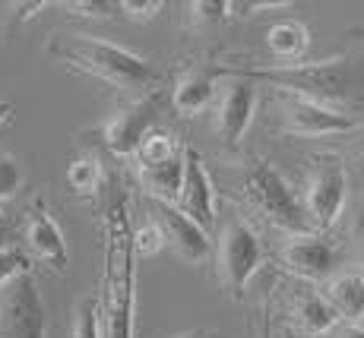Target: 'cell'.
Wrapping results in <instances>:
<instances>
[{
    "instance_id": "obj_1",
    "label": "cell",
    "mask_w": 364,
    "mask_h": 338,
    "mask_svg": "<svg viewBox=\"0 0 364 338\" xmlns=\"http://www.w3.org/2000/svg\"><path fill=\"white\" fill-rule=\"evenodd\" d=\"M136 326V256L130 246V206L114 200L105 212V281L99 298L102 338H133Z\"/></svg>"
},
{
    "instance_id": "obj_2",
    "label": "cell",
    "mask_w": 364,
    "mask_h": 338,
    "mask_svg": "<svg viewBox=\"0 0 364 338\" xmlns=\"http://www.w3.org/2000/svg\"><path fill=\"white\" fill-rule=\"evenodd\" d=\"M215 73H232L237 80H263L282 92H295L326 102L364 92V67L352 58L311 60V63H279V67H215Z\"/></svg>"
},
{
    "instance_id": "obj_3",
    "label": "cell",
    "mask_w": 364,
    "mask_h": 338,
    "mask_svg": "<svg viewBox=\"0 0 364 338\" xmlns=\"http://www.w3.org/2000/svg\"><path fill=\"white\" fill-rule=\"evenodd\" d=\"M45 51L48 58L67 63L70 70L99 76V80L121 89H139L156 80V70L146 58H139V54H133L121 45L92 38V35H51Z\"/></svg>"
},
{
    "instance_id": "obj_4",
    "label": "cell",
    "mask_w": 364,
    "mask_h": 338,
    "mask_svg": "<svg viewBox=\"0 0 364 338\" xmlns=\"http://www.w3.org/2000/svg\"><path fill=\"white\" fill-rule=\"evenodd\" d=\"M244 196L250 200V206L260 212L269 224L295 234H311V222L304 215V206L295 196V190L289 187V180L269 165V161H250L244 171Z\"/></svg>"
},
{
    "instance_id": "obj_5",
    "label": "cell",
    "mask_w": 364,
    "mask_h": 338,
    "mask_svg": "<svg viewBox=\"0 0 364 338\" xmlns=\"http://www.w3.org/2000/svg\"><path fill=\"white\" fill-rule=\"evenodd\" d=\"M48 313L35 278L16 276L0 288V338H45Z\"/></svg>"
},
{
    "instance_id": "obj_6",
    "label": "cell",
    "mask_w": 364,
    "mask_h": 338,
    "mask_svg": "<svg viewBox=\"0 0 364 338\" xmlns=\"http://www.w3.org/2000/svg\"><path fill=\"white\" fill-rule=\"evenodd\" d=\"M219 272L225 288L232 291L235 300L244 298V288L247 281L257 276V269L263 266V244L257 237V231L250 224H244L241 218L225 224L222 231V241H219Z\"/></svg>"
},
{
    "instance_id": "obj_7",
    "label": "cell",
    "mask_w": 364,
    "mask_h": 338,
    "mask_svg": "<svg viewBox=\"0 0 364 338\" xmlns=\"http://www.w3.org/2000/svg\"><path fill=\"white\" fill-rule=\"evenodd\" d=\"M348 202V174L342 165L336 161H320L317 168L311 171L304 187V215L311 222L314 231H326L339 222L342 209Z\"/></svg>"
},
{
    "instance_id": "obj_8",
    "label": "cell",
    "mask_w": 364,
    "mask_h": 338,
    "mask_svg": "<svg viewBox=\"0 0 364 338\" xmlns=\"http://www.w3.org/2000/svg\"><path fill=\"white\" fill-rule=\"evenodd\" d=\"M156 117H159V102L152 95L121 104L102 126V139H105V146H108V152L117 155V158L136 155L143 139L149 136L152 126H156Z\"/></svg>"
},
{
    "instance_id": "obj_9",
    "label": "cell",
    "mask_w": 364,
    "mask_h": 338,
    "mask_svg": "<svg viewBox=\"0 0 364 338\" xmlns=\"http://www.w3.org/2000/svg\"><path fill=\"white\" fill-rule=\"evenodd\" d=\"M152 224L162 234V244H168L174 253H178L184 263L191 266H203L206 259H213V241L209 234L200 228L197 222H191L184 212H181L174 202H159L152 200Z\"/></svg>"
},
{
    "instance_id": "obj_10",
    "label": "cell",
    "mask_w": 364,
    "mask_h": 338,
    "mask_svg": "<svg viewBox=\"0 0 364 338\" xmlns=\"http://www.w3.org/2000/svg\"><path fill=\"white\" fill-rule=\"evenodd\" d=\"M279 102L285 108L289 130L298 133V136H342V133H355L361 126L355 117L342 114V111L330 108L326 102H317V98L279 89Z\"/></svg>"
},
{
    "instance_id": "obj_11",
    "label": "cell",
    "mask_w": 364,
    "mask_h": 338,
    "mask_svg": "<svg viewBox=\"0 0 364 338\" xmlns=\"http://www.w3.org/2000/svg\"><path fill=\"white\" fill-rule=\"evenodd\" d=\"M181 158H184V180H181V193H178V202H174V206L209 234V231L215 228L213 178H209L206 165H203V155L193 149V146H184V149H181Z\"/></svg>"
},
{
    "instance_id": "obj_12",
    "label": "cell",
    "mask_w": 364,
    "mask_h": 338,
    "mask_svg": "<svg viewBox=\"0 0 364 338\" xmlns=\"http://www.w3.org/2000/svg\"><path fill=\"white\" fill-rule=\"evenodd\" d=\"M282 263L304 281H326L336 269V246L323 234H295L282 246Z\"/></svg>"
},
{
    "instance_id": "obj_13",
    "label": "cell",
    "mask_w": 364,
    "mask_h": 338,
    "mask_svg": "<svg viewBox=\"0 0 364 338\" xmlns=\"http://www.w3.org/2000/svg\"><path fill=\"white\" fill-rule=\"evenodd\" d=\"M257 114V89L247 80H235L225 86L215 108V133L225 146H237L241 136L247 133L250 121Z\"/></svg>"
},
{
    "instance_id": "obj_14",
    "label": "cell",
    "mask_w": 364,
    "mask_h": 338,
    "mask_svg": "<svg viewBox=\"0 0 364 338\" xmlns=\"http://www.w3.org/2000/svg\"><path fill=\"white\" fill-rule=\"evenodd\" d=\"M26 244H29V253L38 263H45L48 269L64 272L70 263L67 253V241L60 224L54 222V215L45 209V202H35V209L29 212V222H26Z\"/></svg>"
},
{
    "instance_id": "obj_15",
    "label": "cell",
    "mask_w": 364,
    "mask_h": 338,
    "mask_svg": "<svg viewBox=\"0 0 364 338\" xmlns=\"http://www.w3.org/2000/svg\"><path fill=\"white\" fill-rule=\"evenodd\" d=\"M320 294L333 307V313L339 316V322H361L364 320V266H352V269L330 276Z\"/></svg>"
},
{
    "instance_id": "obj_16",
    "label": "cell",
    "mask_w": 364,
    "mask_h": 338,
    "mask_svg": "<svg viewBox=\"0 0 364 338\" xmlns=\"http://www.w3.org/2000/svg\"><path fill=\"white\" fill-rule=\"evenodd\" d=\"M213 102H215V76L203 73V70L184 73L171 89V108L178 111L181 117L203 114Z\"/></svg>"
},
{
    "instance_id": "obj_17",
    "label": "cell",
    "mask_w": 364,
    "mask_h": 338,
    "mask_svg": "<svg viewBox=\"0 0 364 338\" xmlns=\"http://www.w3.org/2000/svg\"><path fill=\"white\" fill-rule=\"evenodd\" d=\"M266 48L279 63H298L311 48V32L298 19H279L266 29Z\"/></svg>"
},
{
    "instance_id": "obj_18",
    "label": "cell",
    "mask_w": 364,
    "mask_h": 338,
    "mask_svg": "<svg viewBox=\"0 0 364 338\" xmlns=\"http://www.w3.org/2000/svg\"><path fill=\"white\" fill-rule=\"evenodd\" d=\"M181 180H184V158H171L162 165H146L139 168V184L146 187L149 200L159 202H178L181 193Z\"/></svg>"
},
{
    "instance_id": "obj_19",
    "label": "cell",
    "mask_w": 364,
    "mask_h": 338,
    "mask_svg": "<svg viewBox=\"0 0 364 338\" xmlns=\"http://www.w3.org/2000/svg\"><path fill=\"white\" fill-rule=\"evenodd\" d=\"M295 316L298 326L311 335H326L339 326V316L333 313V307L326 304V298L320 291H304L295 298Z\"/></svg>"
},
{
    "instance_id": "obj_20",
    "label": "cell",
    "mask_w": 364,
    "mask_h": 338,
    "mask_svg": "<svg viewBox=\"0 0 364 338\" xmlns=\"http://www.w3.org/2000/svg\"><path fill=\"white\" fill-rule=\"evenodd\" d=\"M67 187L76 196H95L102 187V165L95 155H80L67 168Z\"/></svg>"
},
{
    "instance_id": "obj_21",
    "label": "cell",
    "mask_w": 364,
    "mask_h": 338,
    "mask_svg": "<svg viewBox=\"0 0 364 338\" xmlns=\"http://www.w3.org/2000/svg\"><path fill=\"white\" fill-rule=\"evenodd\" d=\"M181 149H184V146H178V139H174L171 133H149V136L143 139V146L136 149V161H139V168L162 165V161L178 158Z\"/></svg>"
},
{
    "instance_id": "obj_22",
    "label": "cell",
    "mask_w": 364,
    "mask_h": 338,
    "mask_svg": "<svg viewBox=\"0 0 364 338\" xmlns=\"http://www.w3.org/2000/svg\"><path fill=\"white\" fill-rule=\"evenodd\" d=\"M70 338H102L99 329V298L89 294V298H80L73 313V332Z\"/></svg>"
},
{
    "instance_id": "obj_23",
    "label": "cell",
    "mask_w": 364,
    "mask_h": 338,
    "mask_svg": "<svg viewBox=\"0 0 364 338\" xmlns=\"http://www.w3.org/2000/svg\"><path fill=\"white\" fill-rule=\"evenodd\" d=\"M23 190V165L16 155L0 152V202L13 200Z\"/></svg>"
},
{
    "instance_id": "obj_24",
    "label": "cell",
    "mask_w": 364,
    "mask_h": 338,
    "mask_svg": "<svg viewBox=\"0 0 364 338\" xmlns=\"http://www.w3.org/2000/svg\"><path fill=\"white\" fill-rule=\"evenodd\" d=\"M130 246H133V256L136 259H146V256H156L162 250V234L152 222L139 224V228H130Z\"/></svg>"
},
{
    "instance_id": "obj_25",
    "label": "cell",
    "mask_w": 364,
    "mask_h": 338,
    "mask_svg": "<svg viewBox=\"0 0 364 338\" xmlns=\"http://www.w3.org/2000/svg\"><path fill=\"white\" fill-rule=\"evenodd\" d=\"M29 253H23L19 246L13 244H4L0 246V288L6 285V281H13L16 276H26L29 272Z\"/></svg>"
},
{
    "instance_id": "obj_26",
    "label": "cell",
    "mask_w": 364,
    "mask_h": 338,
    "mask_svg": "<svg viewBox=\"0 0 364 338\" xmlns=\"http://www.w3.org/2000/svg\"><path fill=\"white\" fill-rule=\"evenodd\" d=\"M64 10H70L73 16H86V19H114L117 4L114 0H70V4H60Z\"/></svg>"
},
{
    "instance_id": "obj_27",
    "label": "cell",
    "mask_w": 364,
    "mask_h": 338,
    "mask_svg": "<svg viewBox=\"0 0 364 338\" xmlns=\"http://www.w3.org/2000/svg\"><path fill=\"white\" fill-rule=\"evenodd\" d=\"M187 10L197 26H219L228 19V0H197Z\"/></svg>"
},
{
    "instance_id": "obj_28",
    "label": "cell",
    "mask_w": 364,
    "mask_h": 338,
    "mask_svg": "<svg viewBox=\"0 0 364 338\" xmlns=\"http://www.w3.org/2000/svg\"><path fill=\"white\" fill-rule=\"evenodd\" d=\"M117 10L127 19H133V23H152V19L165 10V4L162 0H121Z\"/></svg>"
},
{
    "instance_id": "obj_29",
    "label": "cell",
    "mask_w": 364,
    "mask_h": 338,
    "mask_svg": "<svg viewBox=\"0 0 364 338\" xmlns=\"http://www.w3.org/2000/svg\"><path fill=\"white\" fill-rule=\"evenodd\" d=\"M45 0H29V4H10L6 6V26H19V23H29L35 19L41 10H45Z\"/></svg>"
},
{
    "instance_id": "obj_30",
    "label": "cell",
    "mask_w": 364,
    "mask_h": 338,
    "mask_svg": "<svg viewBox=\"0 0 364 338\" xmlns=\"http://www.w3.org/2000/svg\"><path fill=\"white\" fill-rule=\"evenodd\" d=\"M289 0H260V4H228V16L235 19H247L260 10H285Z\"/></svg>"
},
{
    "instance_id": "obj_31",
    "label": "cell",
    "mask_w": 364,
    "mask_h": 338,
    "mask_svg": "<svg viewBox=\"0 0 364 338\" xmlns=\"http://www.w3.org/2000/svg\"><path fill=\"white\" fill-rule=\"evenodd\" d=\"M336 338H364V326L361 322H342Z\"/></svg>"
},
{
    "instance_id": "obj_32",
    "label": "cell",
    "mask_w": 364,
    "mask_h": 338,
    "mask_svg": "<svg viewBox=\"0 0 364 338\" xmlns=\"http://www.w3.org/2000/svg\"><path fill=\"white\" fill-rule=\"evenodd\" d=\"M355 174H358V184L364 187V139L358 143V149H355Z\"/></svg>"
},
{
    "instance_id": "obj_33",
    "label": "cell",
    "mask_w": 364,
    "mask_h": 338,
    "mask_svg": "<svg viewBox=\"0 0 364 338\" xmlns=\"http://www.w3.org/2000/svg\"><path fill=\"white\" fill-rule=\"evenodd\" d=\"M352 231H355V241H358L361 253H364V209H361L358 215H355V224H352Z\"/></svg>"
},
{
    "instance_id": "obj_34",
    "label": "cell",
    "mask_w": 364,
    "mask_h": 338,
    "mask_svg": "<svg viewBox=\"0 0 364 338\" xmlns=\"http://www.w3.org/2000/svg\"><path fill=\"white\" fill-rule=\"evenodd\" d=\"M174 338H219V335H215L213 329H187V332H181Z\"/></svg>"
},
{
    "instance_id": "obj_35",
    "label": "cell",
    "mask_w": 364,
    "mask_h": 338,
    "mask_svg": "<svg viewBox=\"0 0 364 338\" xmlns=\"http://www.w3.org/2000/svg\"><path fill=\"white\" fill-rule=\"evenodd\" d=\"M10 117H13V104L10 102H0V126L10 121Z\"/></svg>"
},
{
    "instance_id": "obj_36",
    "label": "cell",
    "mask_w": 364,
    "mask_h": 338,
    "mask_svg": "<svg viewBox=\"0 0 364 338\" xmlns=\"http://www.w3.org/2000/svg\"><path fill=\"white\" fill-rule=\"evenodd\" d=\"M6 234H10V224H6V215L0 212V246L6 244Z\"/></svg>"
},
{
    "instance_id": "obj_37",
    "label": "cell",
    "mask_w": 364,
    "mask_h": 338,
    "mask_svg": "<svg viewBox=\"0 0 364 338\" xmlns=\"http://www.w3.org/2000/svg\"><path fill=\"white\" fill-rule=\"evenodd\" d=\"M289 338H291V335H289Z\"/></svg>"
}]
</instances>
